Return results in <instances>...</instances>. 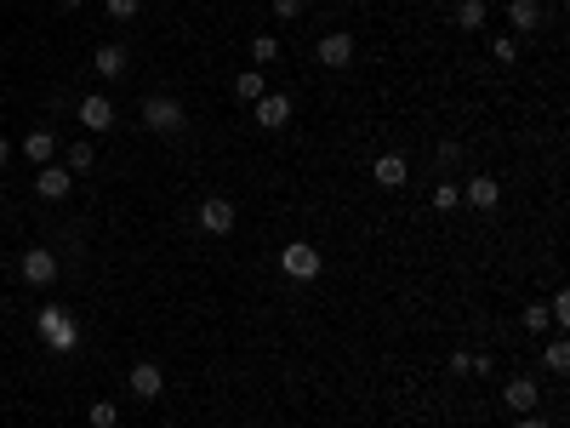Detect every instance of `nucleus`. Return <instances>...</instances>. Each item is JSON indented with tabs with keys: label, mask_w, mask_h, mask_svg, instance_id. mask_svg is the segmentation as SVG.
<instances>
[{
	"label": "nucleus",
	"mask_w": 570,
	"mask_h": 428,
	"mask_svg": "<svg viewBox=\"0 0 570 428\" xmlns=\"http://www.w3.org/2000/svg\"><path fill=\"white\" fill-rule=\"evenodd\" d=\"M542 365L565 377V372H570V343H565V338H553V343H548V355H542Z\"/></svg>",
	"instance_id": "obj_19"
},
{
	"label": "nucleus",
	"mask_w": 570,
	"mask_h": 428,
	"mask_svg": "<svg viewBox=\"0 0 570 428\" xmlns=\"http://www.w3.org/2000/svg\"><path fill=\"white\" fill-rule=\"evenodd\" d=\"M103 6H109V18H137V6H143V0H103Z\"/></svg>",
	"instance_id": "obj_25"
},
{
	"label": "nucleus",
	"mask_w": 570,
	"mask_h": 428,
	"mask_svg": "<svg viewBox=\"0 0 570 428\" xmlns=\"http://www.w3.org/2000/svg\"><path fill=\"white\" fill-rule=\"evenodd\" d=\"M12 160V137H0V166H6Z\"/></svg>",
	"instance_id": "obj_28"
},
{
	"label": "nucleus",
	"mask_w": 570,
	"mask_h": 428,
	"mask_svg": "<svg viewBox=\"0 0 570 428\" xmlns=\"http://www.w3.org/2000/svg\"><path fill=\"white\" fill-rule=\"evenodd\" d=\"M519 428H548L542 417H536V411H531V417H519Z\"/></svg>",
	"instance_id": "obj_27"
},
{
	"label": "nucleus",
	"mask_w": 570,
	"mask_h": 428,
	"mask_svg": "<svg viewBox=\"0 0 570 428\" xmlns=\"http://www.w3.org/2000/svg\"><path fill=\"white\" fill-rule=\"evenodd\" d=\"M502 400H507V411L531 417V411H536V400H542V394H536V377H514V383L502 389Z\"/></svg>",
	"instance_id": "obj_11"
},
{
	"label": "nucleus",
	"mask_w": 570,
	"mask_h": 428,
	"mask_svg": "<svg viewBox=\"0 0 570 428\" xmlns=\"http://www.w3.org/2000/svg\"><path fill=\"white\" fill-rule=\"evenodd\" d=\"M81 126H91V132H109V126H115V103L103 98V91L81 98Z\"/></svg>",
	"instance_id": "obj_9"
},
{
	"label": "nucleus",
	"mask_w": 570,
	"mask_h": 428,
	"mask_svg": "<svg viewBox=\"0 0 570 428\" xmlns=\"http://www.w3.org/2000/svg\"><path fill=\"white\" fill-rule=\"evenodd\" d=\"M490 57H497V64H514V57H519V40H514V35H497V40H490Z\"/></svg>",
	"instance_id": "obj_23"
},
{
	"label": "nucleus",
	"mask_w": 570,
	"mask_h": 428,
	"mask_svg": "<svg viewBox=\"0 0 570 428\" xmlns=\"http://www.w3.org/2000/svg\"><path fill=\"white\" fill-rule=\"evenodd\" d=\"M462 201H468L473 211H497V201H502V183L497 177H468V189H462Z\"/></svg>",
	"instance_id": "obj_7"
},
{
	"label": "nucleus",
	"mask_w": 570,
	"mask_h": 428,
	"mask_svg": "<svg viewBox=\"0 0 570 428\" xmlns=\"http://www.w3.org/2000/svg\"><path fill=\"white\" fill-rule=\"evenodd\" d=\"M371 177L382 183V189H405V177H411V166H405V155H382V160L371 166Z\"/></svg>",
	"instance_id": "obj_14"
},
{
	"label": "nucleus",
	"mask_w": 570,
	"mask_h": 428,
	"mask_svg": "<svg viewBox=\"0 0 570 428\" xmlns=\"http://www.w3.org/2000/svg\"><path fill=\"white\" fill-rule=\"evenodd\" d=\"M200 228H206V235H228V228H234V206H228L223 194H211V201L200 206Z\"/></svg>",
	"instance_id": "obj_10"
},
{
	"label": "nucleus",
	"mask_w": 570,
	"mask_h": 428,
	"mask_svg": "<svg viewBox=\"0 0 570 428\" xmlns=\"http://www.w3.org/2000/svg\"><path fill=\"white\" fill-rule=\"evenodd\" d=\"M291 120V98H280V91H263V98H257V126L263 132H280Z\"/></svg>",
	"instance_id": "obj_8"
},
{
	"label": "nucleus",
	"mask_w": 570,
	"mask_h": 428,
	"mask_svg": "<svg viewBox=\"0 0 570 428\" xmlns=\"http://www.w3.org/2000/svg\"><path fill=\"white\" fill-rule=\"evenodd\" d=\"M120 423V406L115 400H98V406H91V428H115Z\"/></svg>",
	"instance_id": "obj_22"
},
{
	"label": "nucleus",
	"mask_w": 570,
	"mask_h": 428,
	"mask_svg": "<svg viewBox=\"0 0 570 428\" xmlns=\"http://www.w3.org/2000/svg\"><path fill=\"white\" fill-rule=\"evenodd\" d=\"M64 6H69V12H81V6H86V0H64Z\"/></svg>",
	"instance_id": "obj_29"
},
{
	"label": "nucleus",
	"mask_w": 570,
	"mask_h": 428,
	"mask_svg": "<svg viewBox=\"0 0 570 428\" xmlns=\"http://www.w3.org/2000/svg\"><path fill=\"white\" fill-rule=\"evenodd\" d=\"M126 389H132V400H160V394H166V372L154 360H137L126 372Z\"/></svg>",
	"instance_id": "obj_1"
},
{
	"label": "nucleus",
	"mask_w": 570,
	"mask_h": 428,
	"mask_svg": "<svg viewBox=\"0 0 570 428\" xmlns=\"http://www.w3.org/2000/svg\"><path fill=\"white\" fill-rule=\"evenodd\" d=\"M485 23H490V6H485V0H462V6H456V29H468V35H480Z\"/></svg>",
	"instance_id": "obj_16"
},
{
	"label": "nucleus",
	"mask_w": 570,
	"mask_h": 428,
	"mask_svg": "<svg viewBox=\"0 0 570 428\" xmlns=\"http://www.w3.org/2000/svg\"><path fill=\"white\" fill-rule=\"evenodd\" d=\"M548 309H542V303H531V309H525V331H548Z\"/></svg>",
	"instance_id": "obj_24"
},
{
	"label": "nucleus",
	"mask_w": 570,
	"mask_h": 428,
	"mask_svg": "<svg viewBox=\"0 0 570 428\" xmlns=\"http://www.w3.org/2000/svg\"><path fill=\"white\" fill-rule=\"evenodd\" d=\"M251 57H257V64H274V57H280V40H274V35H251Z\"/></svg>",
	"instance_id": "obj_20"
},
{
	"label": "nucleus",
	"mask_w": 570,
	"mask_h": 428,
	"mask_svg": "<svg viewBox=\"0 0 570 428\" xmlns=\"http://www.w3.org/2000/svg\"><path fill=\"white\" fill-rule=\"evenodd\" d=\"M91 64H98L103 81H120V74H126V64H132V52H126L120 40H109V46H98V57H91Z\"/></svg>",
	"instance_id": "obj_12"
},
{
	"label": "nucleus",
	"mask_w": 570,
	"mask_h": 428,
	"mask_svg": "<svg viewBox=\"0 0 570 428\" xmlns=\"http://www.w3.org/2000/svg\"><path fill=\"white\" fill-rule=\"evenodd\" d=\"M0 194H6V183H0Z\"/></svg>",
	"instance_id": "obj_30"
},
{
	"label": "nucleus",
	"mask_w": 570,
	"mask_h": 428,
	"mask_svg": "<svg viewBox=\"0 0 570 428\" xmlns=\"http://www.w3.org/2000/svg\"><path fill=\"white\" fill-rule=\"evenodd\" d=\"M456 206H462V189H456L451 177H439L434 183V211H456Z\"/></svg>",
	"instance_id": "obj_18"
},
{
	"label": "nucleus",
	"mask_w": 570,
	"mask_h": 428,
	"mask_svg": "<svg viewBox=\"0 0 570 428\" xmlns=\"http://www.w3.org/2000/svg\"><path fill=\"white\" fill-rule=\"evenodd\" d=\"M234 98H245V103H257V98H263V69L234 74Z\"/></svg>",
	"instance_id": "obj_17"
},
{
	"label": "nucleus",
	"mask_w": 570,
	"mask_h": 428,
	"mask_svg": "<svg viewBox=\"0 0 570 428\" xmlns=\"http://www.w3.org/2000/svg\"><path fill=\"white\" fill-rule=\"evenodd\" d=\"M507 18H514L519 35H531V29L542 23V0H507Z\"/></svg>",
	"instance_id": "obj_15"
},
{
	"label": "nucleus",
	"mask_w": 570,
	"mask_h": 428,
	"mask_svg": "<svg viewBox=\"0 0 570 428\" xmlns=\"http://www.w3.org/2000/svg\"><path fill=\"white\" fill-rule=\"evenodd\" d=\"M64 166H69V172H91V166H98V155H91V143H74Z\"/></svg>",
	"instance_id": "obj_21"
},
{
	"label": "nucleus",
	"mask_w": 570,
	"mask_h": 428,
	"mask_svg": "<svg viewBox=\"0 0 570 428\" xmlns=\"http://www.w3.org/2000/svg\"><path fill=\"white\" fill-rule=\"evenodd\" d=\"M69 189H74L69 166H35V194H40V201H64Z\"/></svg>",
	"instance_id": "obj_3"
},
{
	"label": "nucleus",
	"mask_w": 570,
	"mask_h": 428,
	"mask_svg": "<svg viewBox=\"0 0 570 428\" xmlns=\"http://www.w3.org/2000/svg\"><path fill=\"white\" fill-rule=\"evenodd\" d=\"M319 64H326V69H348L353 64V35H343V29L319 35Z\"/></svg>",
	"instance_id": "obj_5"
},
{
	"label": "nucleus",
	"mask_w": 570,
	"mask_h": 428,
	"mask_svg": "<svg viewBox=\"0 0 570 428\" xmlns=\"http://www.w3.org/2000/svg\"><path fill=\"white\" fill-rule=\"evenodd\" d=\"M280 269L291 274V280H314V274H319V252L297 240V246H285V252H280Z\"/></svg>",
	"instance_id": "obj_4"
},
{
	"label": "nucleus",
	"mask_w": 570,
	"mask_h": 428,
	"mask_svg": "<svg viewBox=\"0 0 570 428\" xmlns=\"http://www.w3.org/2000/svg\"><path fill=\"white\" fill-rule=\"evenodd\" d=\"M23 155H29V166H52V155H57V137L46 132V126H35L23 137Z\"/></svg>",
	"instance_id": "obj_13"
},
{
	"label": "nucleus",
	"mask_w": 570,
	"mask_h": 428,
	"mask_svg": "<svg viewBox=\"0 0 570 428\" xmlns=\"http://www.w3.org/2000/svg\"><path fill=\"white\" fill-rule=\"evenodd\" d=\"M143 126L149 132H183V103L177 98H143Z\"/></svg>",
	"instance_id": "obj_2"
},
{
	"label": "nucleus",
	"mask_w": 570,
	"mask_h": 428,
	"mask_svg": "<svg viewBox=\"0 0 570 428\" xmlns=\"http://www.w3.org/2000/svg\"><path fill=\"white\" fill-rule=\"evenodd\" d=\"M18 274H23L29 286H52V280H57V257L35 246V252H23V263H18Z\"/></svg>",
	"instance_id": "obj_6"
},
{
	"label": "nucleus",
	"mask_w": 570,
	"mask_h": 428,
	"mask_svg": "<svg viewBox=\"0 0 570 428\" xmlns=\"http://www.w3.org/2000/svg\"><path fill=\"white\" fill-rule=\"evenodd\" d=\"M274 12H280V18H297V12H302V0H274Z\"/></svg>",
	"instance_id": "obj_26"
}]
</instances>
